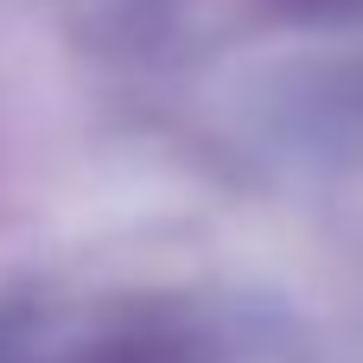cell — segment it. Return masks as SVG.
<instances>
[{"mask_svg":"<svg viewBox=\"0 0 363 363\" xmlns=\"http://www.w3.org/2000/svg\"><path fill=\"white\" fill-rule=\"evenodd\" d=\"M287 13H300V19H357L363 0H287Z\"/></svg>","mask_w":363,"mask_h":363,"instance_id":"6da1fadb","label":"cell"}]
</instances>
